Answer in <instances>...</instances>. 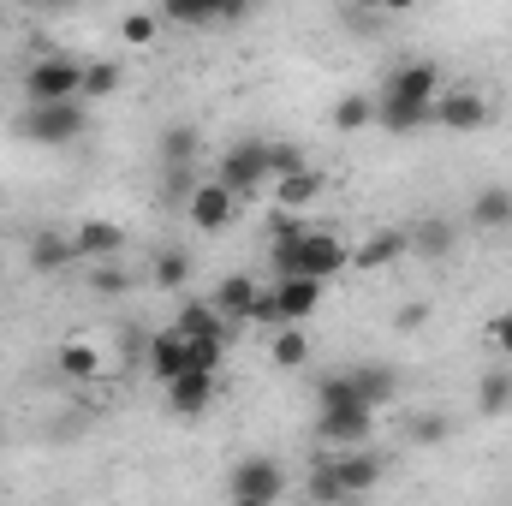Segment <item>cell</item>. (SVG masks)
<instances>
[{"mask_svg": "<svg viewBox=\"0 0 512 506\" xmlns=\"http://www.w3.org/2000/svg\"><path fill=\"white\" fill-rule=\"evenodd\" d=\"M435 96H441V66L435 60H405V66L387 72L382 96H376V120L387 131H417L429 126Z\"/></svg>", "mask_w": 512, "mask_h": 506, "instance_id": "cell-1", "label": "cell"}, {"mask_svg": "<svg viewBox=\"0 0 512 506\" xmlns=\"http://www.w3.org/2000/svg\"><path fill=\"white\" fill-rule=\"evenodd\" d=\"M274 280H316V286H328L334 274H346L352 268V245L340 239V233H328V227H310V233H298V239H274Z\"/></svg>", "mask_w": 512, "mask_h": 506, "instance_id": "cell-2", "label": "cell"}, {"mask_svg": "<svg viewBox=\"0 0 512 506\" xmlns=\"http://www.w3.org/2000/svg\"><path fill=\"white\" fill-rule=\"evenodd\" d=\"M60 102H84V66L72 54H42L24 72V108H60Z\"/></svg>", "mask_w": 512, "mask_h": 506, "instance_id": "cell-3", "label": "cell"}, {"mask_svg": "<svg viewBox=\"0 0 512 506\" xmlns=\"http://www.w3.org/2000/svg\"><path fill=\"white\" fill-rule=\"evenodd\" d=\"M215 185H227L239 203H245V197H256V191H268V185H274V173H268V143H262V137H239V143L221 155Z\"/></svg>", "mask_w": 512, "mask_h": 506, "instance_id": "cell-4", "label": "cell"}, {"mask_svg": "<svg viewBox=\"0 0 512 506\" xmlns=\"http://www.w3.org/2000/svg\"><path fill=\"white\" fill-rule=\"evenodd\" d=\"M370 435H376V411L358 405V399L316 411V441H322L328 453H358V447H370Z\"/></svg>", "mask_w": 512, "mask_h": 506, "instance_id": "cell-5", "label": "cell"}, {"mask_svg": "<svg viewBox=\"0 0 512 506\" xmlns=\"http://www.w3.org/2000/svg\"><path fill=\"white\" fill-rule=\"evenodd\" d=\"M227 489H233V501L274 506L280 495H286V471H280V459H268V453H251V459H239V465H233Z\"/></svg>", "mask_w": 512, "mask_h": 506, "instance_id": "cell-6", "label": "cell"}, {"mask_svg": "<svg viewBox=\"0 0 512 506\" xmlns=\"http://www.w3.org/2000/svg\"><path fill=\"white\" fill-rule=\"evenodd\" d=\"M84 102H60V108H24V120H18V131L30 137V143H78L84 137Z\"/></svg>", "mask_w": 512, "mask_h": 506, "instance_id": "cell-7", "label": "cell"}, {"mask_svg": "<svg viewBox=\"0 0 512 506\" xmlns=\"http://www.w3.org/2000/svg\"><path fill=\"white\" fill-rule=\"evenodd\" d=\"M489 120H495V108H489L483 90H441L435 108H429V126L441 131H483Z\"/></svg>", "mask_w": 512, "mask_h": 506, "instance_id": "cell-8", "label": "cell"}, {"mask_svg": "<svg viewBox=\"0 0 512 506\" xmlns=\"http://www.w3.org/2000/svg\"><path fill=\"white\" fill-rule=\"evenodd\" d=\"M322 465H328V477H334L340 501H364V495L382 483V459H376L370 447H358V453H328Z\"/></svg>", "mask_w": 512, "mask_h": 506, "instance_id": "cell-9", "label": "cell"}, {"mask_svg": "<svg viewBox=\"0 0 512 506\" xmlns=\"http://www.w3.org/2000/svg\"><path fill=\"white\" fill-rule=\"evenodd\" d=\"M185 215H191V227H197V233H221V227H233V215H239V197H233L227 185L203 179V185H197V197L185 203Z\"/></svg>", "mask_w": 512, "mask_h": 506, "instance_id": "cell-10", "label": "cell"}, {"mask_svg": "<svg viewBox=\"0 0 512 506\" xmlns=\"http://www.w3.org/2000/svg\"><path fill=\"white\" fill-rule=\"evenodd\" d=\"M399 256H411L405 227H376L370 239H358V245H352V268H358V274H382V268H393Z\"/></svg>", "mask_w": 512, "mask_h": 506, "instance_id": "cell-11", "label": "cell"}, {"mask_svg": "<svg viewBox=\"0 0 512 506\" xmlns=\"http://www.w3.org/2000/svg\"><path fill=\"white\" fill-rule=\"evenodd\" d=\"M268 292H274L280 328H304V322L322 310V286H316V280H298V274H292V280H274Z\"/></svg>", "mask_w": 512, "mask_h": 506, "instance_id": "cell-12", "label": "cell"}, {"mask_svg": "<svg viewBox=\"0 0 512 506\" xmlns=\"http://www.w3.org/2000/svg\"><path fill=\"white\" fill-rule=\"evenodd\" d=\"M346 381H352V399L370 405V411H382V405L399 399V370H393V364H352Z\"/></svg>", "mask_w": 512, "mask_h": 506, "instance_id": "cell-13", "label": "cell"}, {"mask_svg": "<svg viewBox=\"0 0 512 506\" xmlns=\"http://www.w3.org/2000/svg\"><path fill=\"white\" fill-rule=\"evenodd\" d=\"M256 298H262V286H256L251 274H227L221 286H215V298H209V310L227 322V328H239V322H251Z\"/></svg>", "mask_w": 512, "mask_h": 506, "instance_id": "cell-14", "label": "cell"}, {"mask_svg": "<svg viewBox=\"0 0 512 506\" xmlns=\"http://www.w3.org/2000/svg\"><path fill=\"white\" fill-rule=\"evenodd\" d=\"M161 393H167V411H179V417H203V411L215 405V376H197V370H185L179 381H167Z\"/></svg>", "mask_w": 512, "mask_h": 506, "instance_id": "cell-15", "label": "cell"}, {"mask_svg": "<svg viewBox=\"0 0 512 506\" xmlns=\"http://www.w3.org/2000/svg\"><path fill=\"white\" fill-rule=\"evenodd\" d=\"M185 370H191V364H185V334H179V328H161V334L149 340V376L167 387V381H179Z\"/></svg>", "mask_w": 512, "mask_h": 506, "instance_id": "cell-16", "label": "cell"}, {"mask_svg": "<svg viewBox=\"0 0 512 506\" xmlns=\"http://www.w3.org/2000/svg\"><path fill=\"white\" fill-rule=\"evenodd\" d=\"M471 227H477V233H507L512 227V191L507 185H483V191L471 197Z\"/></svg>", "mask_w": 512, "mask_h": 506, "instance_id": "cell-17", "label": "cell"}, {"mask_svg": "<svg viewBox=\"0 0 512 506\" xmlns=\"http://www.w3.org/2000/svg\"><path fill=\"white\" fill-rule=\"evenodd\" d=\"M155 155H161V173L167 167H197V155H203V131L197 126H167L155 137Z\"/></svg>", "mask_w": 512, "mask_h": 506, "instance_id": "cell-18", "label": "cell"}, {"mask_svg": "<svg viewBox=\"0 0 512 506\" xmlns=\"http://www.w3.org/2000/svg\"><path fill=\"white\" fill-rule=\"evenodd\" d=\"M120 245H126V233H120L114 221H84V227L72 233V251L90 256V262H114V256H120Z\"/></svg>", "mask_w": 512, "mask_h": 506, "instance_id": "cell-19", "label": "cell"}, {"mask_svg": "<svg viewBox=\"0 0 512 506\" xmlns=\"http://www.w3.org/2000/svg\"><path fill=\"white\" fill-rule=\"evenodd\" d=\"M268 191H274V203H280L286 215H304V209L322 197V173H316V167H304V173H292V179H274Z\"/></svg>", "mask_w": 512, "mask_h": 506, "instance_id": "cell-20", "label": "cell"}, {"mask_svg": "<svg viewBox=\"0 0 512 506\" xmlns=\"http://www.w3.org/2000/svg\"><path fill=\"white\" fill-rule=\"evenodd\" d=\"M30 268L36 274H66V262H78V251H72V239L66 233H30Z\"/></svg>", "mask_w": 512, "mask_h": 506, "instance_id": "cell-21", "label": "cell"}, {"mask_svg": "<svg viewBox=\"0 0 512 506\" xmlns=\"http://www.w3.org/2000/svg\"><path fill=\"white\" fill-rule=\"evenodd\" d=\"M54 364H60V376H66V381H96V376H102V352H96L90 340H66Z\"/></svg>", "mask_w": 512, "mask_h": 506, "instance_id": "cell-22", "label": "cell"}, {"mask_svg": "<svg viewBox=\"0 0 512 506\" xmlns=\"http://www.w3.org/2000/svg\"><path fill=\"white\" fill-rule=\"evenodd\" d=\"M173 328H179L185 340H233V334H227V322H221V316H215L209 304H185Z\"/></svg>", "mask_w": 512, "mask_h": 506, "instance_id": "cell-23", "label": "cell"}, {"mask_svg": "<svg viewBox=\"0 0 512 506\" xmlns=\"http://www.w3.org/2000/svg\"><path fill=\"white\" fill-rule=\"evenodd\" d=\"M268 358H274V370H304L310 364V334L304 328H280L268 340Z\"/></svg>", "mask_w": 512, "mask_h": 506, "instance_id": "cell-24", "label": "cell"}, {"mask_svg": "<svg viewBox=\"0 0 512 506\" xmlns=\"http://www.w3.org/2000/svg\"><path fill=\"white\" fill-rule=\"evenodd\" d=\"M405 239H411V256H429V262L453 256V227H447V221H417Z\"/></svg>", "mask_w": 512, "mask_h": 506, "instance_id": "cell-25", "label": "cell"}, {"mask_svg": "<svg viewBox=\"0 0 512 506\" xmlns=\"http://www.w3.org/2000/svg\"><path fill=\"white\" fill-rule=\"evenodd\" d=\"M477 411L483 417H507L512 411V370H489L477 381Z\"/></svg>", "mask_w": 512, "mask_h": 506, "instance_id": "cell-26", "label": "cell"}, {"mask_svg": "<svg viewBox=\"0 0 512 506\" xmlns=\"http://www.w3.org/2000/svg\"><path fill=\"white\" fill-rule=\"evenodd\" d=\"M376 126V96H340L334 102V131H364Z\"/></svg>", "mask_w": 512, "mask_h": 506, "instance_id": "cell-27", "label": "cell"}, {"mask_svg": "<svg viewBox=\"0 0 512 506\" xmlns=\"http://www.w3.org/2000/svg\"><path fill=\"white\" fill-rule=\"evenodd\" d=\"M191 280V256L185 251H155V286L161 292H179Z\"/></svg>", "mask_w": 512, "mask_h": 506, "instance_id": "cell-28", "label": "cell"}, {"mask_svg": "<svg viewBox=\"0 0 512 506\" xmlns=\"http://www.w3.org/2000/svg\"><path fill=\"white\" fill-rule=\"evenodd\" d=\"M126 84V72L114 66V60H96V66H84V102H96V96H114Z\"/></svg>", "mask_w": 512, "mask_h": 506, "instance_id": "cell-29", "label": "cell"}, {"mask_svg": "<svg viewBox=\"0 0 512 506\" xmlns=\"http://www.w3.org/2000/svg\"><path fill=\"white\" fill-rule=\"evenodd\" d=\"M221 358H227V340H185V364L197 376H221Z\"/></svg>", "mask_w": 512, "mask_h": 506, "instance_id": "cell-30", "label": "cell"}, {"mask_svg": "<svg viewBox=\"0 0 512 506\" xmlns=\"http://www.w3.org/2000/svg\"><path fill=\"white\" fill-rule=\"evenodd\" d=\"M197 185H203V179H197V167H167V173H161V197H167V203H179V209L197 197Z\"/></svg>", "mask_w": 512, "mask_h": 506, "instance_id": "cell-31", "label": "cell"}, {"mask_svg": "<svg viewBox=\"0 0 512 506\" xmlns=\"http://www.w3.org/2000/svg\"><path fill=\"white\" fill-rule=\"evenodd\" d=\"M161 18H167V24L197 30V24H215V6H197V0H167V6H161Z\"/></svg>", "mask_w": 512, "mask_h": 506, "instance_id": "cell-32", "label": "cell"}, {"mask_svg": "<svg viewBox=\"0 0 512 506\" xmlns=\"http://www.w3.org/2000/svg\"><path fill=\"white\" fill-rule=\"evenodd\" d=\"M90 292H96V298H120V292H131V274L120 262H102V268L90 274Z\"/></svg>", "mask_w": 512, "mask_h": 506, "instance_id": "cell-33", "label": "cell"}, {"mask_svg": "<svg viewBox=\"0 0 512 506\" xmlns=\"http://www.w3.org/2000/svg\"><path fill=\"white\" fill-rule=\"evenodd\" d=\"M155 24H161L155 12H126V18H120V36H126L131 48H149V42H155Z\"/></svg>", "mask_w": 512, "mask_h": 506, "instance_id": "cell-34", "label": "cell"}, {"mask_svg": "<svg viewBox=\"0 0 512 506\" xmlns=\"http://www.w3.org/2000/svg\"><path fill=\"white\" fill-rule=\"evenodd\" d=\"M304 167H310V161H304L292 143H268V173H274V179H292V173H304Z\"/></svg>", "mask_w": 512, "mask_h": 506, "instance_id": "cell-35", "label": "cell"}, {"mask_svg": "<svg viewBox=\"0 0 512 506\" xmlns=\"http://www.w3.org/2000/svg\"><path fill=\"white\" fill-rule=\"evenodd\" d=\"M411 441H447V417H435V411H423V417L411 423Z\"/></svg>", "mask_w": 512, "mask_h": 506, "instance_id": "cell-36", "label": "cell"}, {"mask_svg": "<svg viewBox=\"0 0 512 506\" xmlns=\"http://www.w3.org/2000/svg\"><path fill=\"white\" fill-rule=\"evenodd\" d=\"M489 346H495L501 358H512V310H501V316L489 322Z\"/></svg>", "mask_w": 512, "mask_h": 506, "instance_id": "cell-37", "label": "cell"}, {"mask_svg": "<svg viewBox=\"0 0 512 506\" xmlns=\"http://www.w3.org/2000/svg\"><path fill=\"white\" fill-rule=\"evenodd\" d=\"M423 322H429V310H423V304H405V310L393 316V328H399V334H417Z\"/></svg>", "mask_w": 512, "mask_h": 506, "instance_id": "cell-38", "label": "cell"}, {"mask_svg": "<svg viewBox=\"0 0 512 506\" xmlns=\"http://www.w3.org/2000/svg\"><path fill=\"white\" fill-rule=\"evenodd\" d=\"M233 506H256V501H233Z\"/></svg>", "mask_w": 512, "mask_h": 506, "instance_id": "cell-39", "label": "cell"}]
</instances>
